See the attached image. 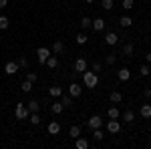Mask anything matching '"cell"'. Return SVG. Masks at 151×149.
<instances>
[{"label":"cell","instance_id":"6da1fadb","mask_svg":"<svg viewBox=\"0 0 151 149\" xmlns=\"http://www.w3.org/2000/svg\"><path fill=\"white\" fill-rule=\"evenodd\" d=\"M83 83H85V87H97V83H99V75L95 73V71H85L83 73Z\"/></svg>","mask_w":151,"mask_h":149},{"label":"cell","instance_id":"7a4b0ae2","mask_svg":"<svg viewBox=\"0 0 151 149\" xmlns=\"http://www.w3.org/2000/svg\"><path fill=\"white\" fill-rule=\"evenodd\" d=\"M14 115H16V119H28V115H30V111H28V107L24 103H16V109H14Z\"/></svg>","mask_w":151,"mask_h":149},{"label":"cell","instance_id":"3957f363","mask_svg":"<svg viewBox=\"0 0 151 149\" xmlns=\"http://www.w3.org/2000/svg\"><path fill=\"white\" fill-rule=\"evenodd\" d=\"M48 57H50V53H48L47 46H40V48L36 50V58H38V63H40V65H45Z\"/></svg>","mask_w":151,"mask_h":149},{"label":"cell","instance_id":"277c9868","mask_svg":"<svg viewBox=\"0 0 151 149\" xmlns=\"http://www.w3.org/2000/svg\"><path fill=\"white\" fill-rule=\"evenodd\" d=\"M20 71V67H18V63H14V60H8L6 65H4V73L6 75H16Z\"/></svg>","mask_w":151,"mask_h":149},{"label":"cell","instance_id":"5b68a950","mask_svg":"<svg viewBox=\"0 0 151 149\" xmlns=\"http://www.w3.org/2000/svg\"><path fill=\"white\" fill-rule=\"evenodd\" d=\"M69 95L70 97H81L83 95V87L79 83H70L69 85Z\"/></svg>","mask_w":151,"mask_h":149},{"label":"cell","instance_id":"8992f818","mask_svg":"<svg viewBox=\"0 0 151 149\" xmlns=\"http://www.w3.org/2000/svg\"><path fill=\"white\" fill-rule=\"evenodd\" d=\"M101 125H103V119H101L99 115H93V117L87 121V127H91V129H99Z\"/></svg>","mask_w":151,"mask_h":149},{"label":"cell","instance_id":"52a82bcc","mask_svg":"<svg viewBox=\"0 0 151 149\" xmlns=\"http://www.w3.org/2000/svg\"><path fill=\"white\" fill-rule=\"evenodd\" d=\"M85 71H87V60H85V58H77V60H75V73L81 75Z\"/></svg>","mask_w":151,"mask_h":149},{"label":"cell","instance_id":"ba28073f","mask_svg":"<svg viewBox=\"0 0 151 149\" xmlns=\"http://www.w3.org/2000/svg\"><path fill=\"white\" fill-rule=\"evenodd\" d=\"M107 131H109V133H119V131H121V123H119L117 119H111V121L107 123Z\"/></svg>","mask_w":151,"mask_h":149},{"label":"cell","instance_id":"9c48e42d","mask_svg":"<svg viewBox=\"0 0 151 149\" xmlns=\"http://www.w3.org/2000/svg\"><path fill=\"white\" fill-rule=\"evenodd\" d=\"M117 77H119V81H123V83H125V81L131 79V71H129L127 67H123V69L117 71Z\"/></svg>","mask_w":151,"mask_h":149},{"label":"cell","instance_id":"30bf717a","mask_svg":"<svg viewBox=\"0 0 151 149\" xmlns=\"http://www.w3.org/2000/svg\"><path fill=\"white\" fill-rule=\"evenodd\" d=\"M105 24H107V22H105L103 18H95V20H91V26H93L95 32H101V30L105 28Z\"/></svg>","mask_w":151,"mask_h":149},{"label":"cell","instance_id":"8fae6325","mask_svg":"<svg viewBox=\"0 0 151 149\" xmlns=\"http://www.w3.org/2000/svg\"><path fill=\"white\" fill-rule=\"evenodd\" d=\"M139 113H141L143 119H149V117H151V105L149 103H143V105H141V109H139Z\"/></svg>","mask_w":151,"mask_h":149},{"label":"cell","instance_id":"7c38bea8","mask_svg":"<svg viewBox=\"0 0 151 149\" xmlns=\"http://www.w3.org/2000/svg\"><path fill=\"white\" fill-rule=\"evenodd\" d=\"M105 42H107V45H117V42H119V36H117L115 32H107V35H105Z\"/></svg>","mask_w":151,"mask_h":149},{"label":"cell","instance_id":"4fadbf2b","mask_svg":"<svg viewBox=\"0 0 151 149\" xmlns=\"http://www.w3.org/2000/svg\"><path fill=\"white\" fill-rule=\"evenodd\" d=\"M48 133H50V135H58V133H60V125H58L57 121H50V123H48Z\"/></svg>","mask_w":151,"mask_h":149},{"label":"cell","instance_id":"5bb4252c","mask_svg":"<svg viewBox=\"0 0 151 149\" xmlns=\"http://www.w3.org/2000/svg\"><path fill=\"white\" fill-rule=\"evenodd\" d=\"M75 145H77V149H89V141L85 137H77L75 139Z\"/></svg>","mask_w":151,"mask_h":149},{"label":"cell","instance_id":"9a60e30c","mask_svg":"<svg viewBox=\"0 0 151 149\" xmlns=\"http://www.w3.org/2000/svg\"><path fill=\"white\" fill-rule=\"evenodd\" d=\"M26 107H28V111H30V113H38V109H40L38 101H35V99H32V101H28V103H26Z\"/></svg>","mask_w":151,"mask_h":149},{"label":"cell","instance_id":"2e32d148","mask_svg":"<svg viewBox=\"0 0 151 149\" xmlns=\"http://www.w3.org/2000/svg\"><path fill=\"white\" fill-rule=\"evenodd\" d=\"M119 24H121L123 28H129V26L133 24V18H131V16H121V18H119Z\"/></svg>","mask_w":151,"mask_h":149},{"label":"cell","instance_id":"e0dca14e","mask_svg":"<svg viewBox=\"0 0 151 149\" xmlns=\"http://www.w3.org/2000/svg\"><path fill=\"white\" fill-rule=\"evenodd\" d=\"M107 117H109V119H119V117H121V113H119V109H117V107H109Z\"/></svg>","mask_w":151,"mask_h":149},{"label":"cell","instance_id":"ac0fdd59","mask_svg":"<svg viewBox=\"0 0 151 149\" xmlns=\"http://www.w3.org/2000/svg\"><path fill=\"white\" fill-rule=\"evenodd\" d=\"M69 135H70V137H73V139L81 137V127H79V125H73V127H70V129H69Z\"/></svg>","mask_w":151,"mask_h":149},{"label":"cell","instance_id":"d6986e66","mask_svg":"<svg viewBox=\"0 0 151 149\" xmlns=\"http://www.w3.org/2000/svg\"><path fill=\"white\" fill-rule=\"evenodd\" d=\"M45 65H47L48 69H57V67H58V58L57 57H48Z\"/></svg>","mask_w":151,"mask_h":149},{"label":"cell","instance_id":"ffe728a7","mask_svg":"<svg viewBox=\"0 0 151 149\" xmlns=\"http://www.w3.org/2000/svg\"><path fill=\"white\" fill-rule=\"evenodd\" d=\"M50 111H52L55 115L63 113V111H65V105H63V103H52V105H50Z\"/></svg>","mask_w":151,"mask_h":149},{"label":"cell","instance_id":"44dd1931","mask_svg":"<svg viewBox=\"0 0 151 149\" xmlns=\"http://www.w3.org/2000/svg\"><path fill=\"white\" fill-rule=\"evenodd\" d=\"M20 89H22L24 93H30V91H32V83H30L28 79H24L22 83H20Z\"/></svg>","mask_w":151,"mask_h":149},{"label":"cell","instance_id":"7402d4cb","mask_svg":"<svg viewBox=\"0 0 151 149\" xmlns=\"http://www.w3.org/2000/svg\"><path fill=\"white\" fill-rule=\"evenodd\" d=\"M63 50H65V45H63L60 40H57V42L52 45V53H55V55H60Z\"/></svg>","mask_w":151,"mask_h":149},{"label":"cell","instance_id":"603a6c76","mask_svg":"<svg viewBox=\"0 0 151 149\" xmlns=\"http://www.w3.org/2000/svg\"><path fill=\"white\" fill-rule=\"evenodd\" d=\"M87 40H89V36L83 35V32H79V35H77V38H75V42H77V45H87Z\"/></svg>","mask_w":151,"mask_h":149},{"label":"cell","instance_id":"cb8c5ba5","mask_svg":"<svg viewBox=\"0 0 151 149\" xmlns=\"http://www.w3.org/2000/svg\"><path fill=\"white\" fill-rule=\"evenodd\" d=\"M48 95H50V97H60V95H63V89H60V87H50V89H48Z\"/></svg>","mask_w":151,"mask_h":149},{"label":"cell","instance_id":"d4e9b609","mask_svg":"<svg viewBox=\"0 0 151 149\" xmlns=\"http://www.w3.org/2000/svg\"><path fill=\"white\" fill-rule=\"evenodd\" d=\"M109 99H111V103H121V99H123V95H121V93H117V91H113V93H111V97H109Z\"/></svg>","mask_w":151,"mask_h":149},{"label":"cell","instance_id":"484cf974","mask_svg":"<svg viewBox=\"0 0 151 149\" xmlns=\"http://www.w3.org/2000/svg\"><path fill=\"white\" fill-rule=\"evenodd\" d=\"M101 8L103 10H113V0H101Z\"/></svg>","mask_w":151,"mask_h":149},{"label":"cell","instance_id":"4316f807","mask_svg":"<svg viewBox=\"0 0 151 149\" xmlns=\"http://www.w3.org/2000/svg\"><path fill=\"white\" fill-rule=\"evenodd\" d=\"M135 6V0H123L121 2V8H125V10H131Z\"/></svg>","mask_w":151,"mask_h":149},{"label":"cell","instance_id":"83f0119b","mask_svg":"<svg viewBox=\"0 0 151 149\" xmlns=\"http://www.w3.org/2000/svg\"><path fill=\"white\" fill-rule=\"evenodd\" d=\"M8 24H10L8 16H0V30H6V28H8Z\"/></svg>","mask_w":151,"mask_h":149},{"label":"cell","instance_id":"f1b7e54d","mask_svg":"<svg viewBox=\"0 0 151 149\" xmlns=\"http://www.w3.org/2000/svg\"><path fill=\"white\" fill-rule=\"evenodd\" d=\"M28 119H30L32 125H38V123H40V115H38V113H30V115H28Z\"/></svg>","mask_w":151,"mask_h":149},{"label":"cell","instance_id":"f546056e","mask_svg":"<svg viewBox=\"0 0 151 149\" xmlns=\"http://www.w3.org/2000/svg\"><path fill=\"white\" fill-rule=\"evenodd\" d=\"M93 137H95V141H101V139L105 137V133L101 131V127H99V129H93Z\"/></svg>","mask_w":151,"mask_h":149},{"label":"cell","instance_id":"4dcf8cb0","mask_svg":"<svg viewBox=\"0 0 151 149\" xmlns=\"http://www.w3.org/2000/svg\"><path fill=\"white\" fill-rule=\"evenodd\" d=\"M133 50H135V48H133V45H131V42H127V45L123 46V53H125L127 57H133Z\"/></svg>","mask_w":151,"mask_h":149},{"label":"cell","instance_id":"1f68e13d","mask_svg":"<svg viewBox=\"0 0 151 149\" xmlns=\"http://www.w3.org/2000/svg\"><path fill=\"white\" fill-rule=\"evenodd\" d=\"M139 75H141V77H149V75H151V69H149V65H143V67L139 69Z\"/></svg>","mask_w":151,"mask_h":149},{"label":"cell","instance_id":"d6a6232c","mask_svg":"<svg viewBox=\"0 0 151 149\" xmlns=\"http://www.w3.org/2000/svg\"><path fill=\"white\" fill-rule=\"evenodd\" d=\"M133 119H135V113H133V111H125V113H123V121H127V123H131Z\"/></svg>","mask_w":151,"mask_h":149},{"label":"cell","instance_id":"836d02e7","mask_svg":"<svg viewBox=\"0 0 151 149\" xmlns=\"http://www.w3.org/2000/svg\"><path fill=\"white\" fill-rule=\"evenodd\" d=\"M115 63H117L115 55H107V57H105V65H115Z\"/></svg>","mask_w":151,"mask_h":149},{"label":"cell","instance_id":"e575fe53","mask_svg":"<svg viewBox=\"0 0 151 149\" xmlns=\"http://www.w3.org/2000/svg\"><path fill=\"white\" fill-rule=\"evenodd\" d=\"M91 26V18L89 16H83L81 18V28H89Z\"/></svg>","mask_w":151,"mask_h":149},{"label":"cell","instance_id":"d590c367","mask_svg":"<svg viewBox=\"0 0 151 149\" xmlns=\"http://www.w3.org/2000/svg\"><path fill=\"white\" fill-rule=\"evenodd\" d=\"M26 79L30 81V83H35V81H36V79H38V75H36L35 71H30V73H26Z\"/></svg>","mask_w":151,"mask_h":149},{"label":"cell","instance_id":"8d00e7d4","mask_svg":"<svg viewBox=\"0 0 151 149\" xmlns=\"http://www.w3.org/2000/svg\"><path fill=\"white\" fill-rule=\"evenodd\" d=\"M18 67H20V69H26V67H28V58L22 57L20 60H18Z\"/></svg>","mask_w":151,"mask_h":149},{"label":"cell","instance_id":"74e56055","mask_svg":"<svg viewBox=\"0 0 151 149\" xmlns=\"http://www.w3.org/2000/svg\"><path fill=\"white\" fill-rule=\"evenodd\" d=\"M60 103L65 105V107H69V105H73V97H70V95H69V97H65V99H63Z\"/></svg>","mask_w":151,"mask_h":149},{"label":"cell","instance_id":"f35d334b","mask_svg":"<svg viewBox=\"0 0 151 149\" xmlns=\"http://www.w3.org/2000/svg\"><path fill=\"white\" fill-rule=\"evenodd\" d=\"M101 69H103V65L95 60V63H93V71H95V73H97V75H99V71H101Z\"/></svg>","mask_w":151,"mask_h":149},{"label":"cell","instance_id":"ab89813d","mask_svg":"<svg viewBox=\"0 0 151 149\" xmlns=\"http://www.w3.org/2000/svg\"><path fill=\"white\" fill-rule=\"evenodd\" d=\"M145 99H151V87H149V89H145Z\"/></svg>","mask_w":151,"mask_h":149},{"label":"cell","instance_id":"60d3db41","mask_svg":"<svg viewBox=\"0 0 151 149\" xmlns=\"http://www.w3.org/2000/svg\"><path fill=\"white\" fill-rule=\"evenodd\" d=\"M6 4H8V0H0V10H2V8H4Z\"/></svg>","mask_w":151,"mask_h":149},{"label":"cell","instance_id":"b9f144b4","mask_svg":"<svg viewBox=\"0 0 151 149\" xmlns=\"http://www.w3.org/2000/svg\"><path fill=\"white\" fill-rule=\"evenodd\" d=\"M145 60H147V63H151V53H147V55H145Z\"/></svg>","mask_w":151,"mask_h":149},{"label":"cell","instance_id":"7bdbcfd3","mask_svg":"<svg viewBox=\"0 0 151 149\" xmlns=\"http://www.w3.org/2000/svg\"><path fill=\"white\" fill-rule=\"evenodd\" d=\"M85 2H87V4H93V2H95V0H85Z\"/></svg>","mask_w":151,"mask_h":149},{"label":"cell","instance_id":"ee69618b","mask_svg":"<svg viewBox=\"0 0 151 149\" xmlns=\"http://www.w3.org/2000/svg\"><path fill=\"white\" fill-rule=\"evenodd\" d=\"M149 141H151V135H149Z\"/></svg>","mask_w":151,"mask_h":149}]
</instances>
